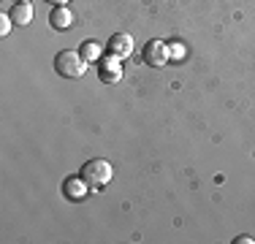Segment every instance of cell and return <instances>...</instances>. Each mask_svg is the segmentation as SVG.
I'll list each match as a JSON object with an SVG mask.
<instances>
[{
	"label": "cell",
	"instance_id": "cell-7",
	"mask_svg": "<svg viewBox=\"0 0 255 244\" xmlns=\"http://www.w3.org/2000/svg\"><path fill=\"white\" fill-rule=\"evenodd\" d=\"M49 24L54 30H68L74 24V14L68 11V5H54L49 14Z\"/></svg>",
	"mask_w": 255,
	"mask_h": 244
},
{
	"label": "cell",
	"instance_id": "cell-8",
	"mask_svg": "<svg viewBox=\"0 0 255 244\" xmlns=\"http://www.w3.org/2000/svg\"><path fill=\"white\" fill-rule=\"evenodd\" d=\"M8 16L14 19V24L25 27V24L33 22V5H30V3H14V5L8 8Z\"/></svg>",
	"mask_w": 255,
	"mask_h": 244
},
{
	"label": "cell",
	"instance_id": "cell-11",
	"mask_svg": "<svg viewBox=\"0 0 255 244\" xmlns=\"http://www.w3.org/2000/svg\"><path fill=\"white\" fill-rule=\"evenodd\" d=\"M253 239H250V236H239V239H236V244H250Z\"/></svg>",
	"mask_w": 255,
	"mask_h": 244
},
{
	"label": "cell",
	"instance_id": "cell-4",
	"mask_svg": "<svg viewBox=\"0 0 255 244\" xmlns=\"http://www.w3.org/2000/svg\"><path fill=\"white\" fill-rule=\"evenodd\" d=\"M63 195L68 201H82L90 195V185L82 179V174L79 176H68V179L63 182Z\"/></svg>",
	"mask_w": 255,
	"mask_h": 244
},
{
	"label": "cell",
	"instance_id": "cell-3",
	"mask_svg": "<svg viewBox=\"0 0 255 244\" xmlns=\"http://www.w3.org/2000/svg\"><path fill=\"white\" fill-rule=\"evenodd\" d=\"M141 57H144V65H149V68H163V65H168L171 49H168L166 41L152 38V41H147V46H144Z\"/></svg>",
	"mask_w": 255,
	"mask_h": 244
},
{
	"label": "cell",
	"instance_id": "cell-6",
	"mask_svg": "<svg viewBox=\"0 0 255 244\" xmlns=\"http://www.w3.org/2000/svg\"><path fill=\"white\" fill-rule=\"evenodd\" d=\"M98 76L103 79V82H120V76H123L120 57H114V54L103 57V60H101V68H98Z\"/></svg>",
	"mask_w": 255,
	"mask_h": 244
},
{
	"label": "cell",
	"instance_id": "cell-1",
	"mask_svg": "<svg viewBox=\"0 0 255 244\" xmlns=\"http://www.w3.org/2000/svg\"><path fill=\"white\" fill-rule=\"evenodd\" d=\"M54 71L63 79H82L87 73V60L82 57V52H74V49H63L54 57Z\"/></svg>",
	"mask_w": 255,
	"mask_h": 244
},
{
	"label": "cell",
	"instance_id": "cell-2",
	"mask_svg": "<svg viewBox=\"0 0 255 244\" xmlns=\"http://www.w3.org/2000/svg\"><path fill=\"white\" fill-rule=\"evenodd\" d=\"M82 179L87 182L93 190H101L103 185H109L112 182V176H114V168H112V163L109 160H103V157H93V160H87L82 166Z\"/></svg>",
	"mask_w": 255,
	"mask_h": 244
},
{
	"label": "cell",
	"instance_id": "cell-10",
	"mask_svg": "<svg viewBox=\"0 0 255 244\" xmlns=\"http://www.w3.org/2000/svg\"><path fill=\"white\" fill-rule=\"evenodd\" d=\"M11 24H14V19H11L8 14H3V16H0V35H3V38L11 33Z\"/></svg>",
	"mask_w": 255,
	"mask_h": 244
},
{
	"label": "cell",
	"instance_id": "cell-5",
	"mask_svg": "<svg viewBox=\"0 0 255 244\" xmlns=\"http://www.w3.org/2000/svg\"><path fill=\"white\" fill-rule=\"evenodd\" d=\"M106 49H109V54H114V57L125 60L128 54L133 52V38H130V35H128V33H114L112 38H109Z\"/></svg>",
	"mask_w": 255,
	"mask_h": 244
},
{
	"label": "cell",
	"instance_id": "cell-9",
	"mask_svg": "<svg viewBox=\"0 0 255 244\" xmlns=\"http://www.w3.org/2000/svg\"><path fill=\"white\" fill-rule=\"evenodd\" d=\"M79 52H82V57L90 63V60H98V57H101V52H103V44H98V41H84Z\"/></svg>",
	"mask_w": 255,
	"mask_h": 244
},
{
	"label": "cell",
	"instance_id": "cell-13",
	"mask_svg": "<svg viewBox=\"0 0 255 244\" xmlns=\"http://www.w3.org/2000/svg\"><path fill=\"white\" fill-rule=\"evenodd\" d=\"M16 3H30V0H16Z\"/></svg>",
	"mask_w": 255,
	"mask_h": 244
},
{
	"label": "cell",
	"instance_id": "cell-12",
	"mask_svg": "<svg viewBox=\"0 0 255 244\" xmlns=\"http://www.w3.org/2000/svg\"><path fill=\"white\" fill-rule=\"evenodd\" d=\"M46 3H52V5H65L68 0H46Z\"/></svg>",
	"mask_w": 255,
	"mask_h": 244
}]
</instances>
